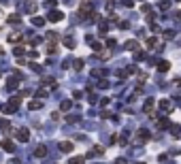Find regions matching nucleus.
I'll list each match as a JSON object with an SVG mask.
<instances>
[{
	"instance_id": "obj_1",
	"label": "nucleus",
	"mask_w": 181,
	"mask_h": 164,
	"mask_svg": "<svg viewBox=\"0 0 181 164\" xmlns=\"http://www.w3.org/2000/svg\"><path fill=\"white\" fill-rule=\"evenodd\" d=\"M17 141L19 143H28L30 141V130L28 128H19L17 130Z\"/></svg>"
},
{
	"instance_id": "obj_2",
	"label": "nucleus",
	"mask_w": 181,
	"mask_h": 164,
	"mask_svg": "<svg viewBox=\"0 0 181 164\" xmlns=\"http://www.w3.org/2000/svg\"><path fill=\"white\" fill-rule=\"evenodd\" d=\"M73 149H75V145H73L70 141H62V143H60V151H64V154H70Z\"/></svg>"
},
{
	"instance_id": "obj_3",
	"label": "nucleus",
	"mask_w": 181,
	"mask_h": 164,
	"mask_svg": "<svg viewBox=\"0 0 181 164\" xmlns=\"http://www.w3.org/2000/svg\"><path fill=\"white\" fill-rule=\"evenodd\" d=\"M62 17H64V13H60V11H49V15H47L49 21H60Z\"/></svg>"
},
{
	"instance_id": "obj_4",
	"label": "nucleus",
	"mask_w": 181,
	"mask_h": 164,
	"mask_svg": "<svg viewBox=\"0 0 181 164\" xmlns=\"http://www.w3.org/2000/svg\"><path fill=\"white\" fill-rule=\"evenodd\" d=\"M0 145H2V149H4V151H9V154H13V151H15V145H13V141H9V139H4Z\"/></svg>"
},
{
	"instance_id": "obj_5",
	"label": "nucleus",
	"mask_w": 181,
	"mask_h": 164,
	"mask_svg": "<svg viewBox=\"0 0 181 164\" xmlns=\"http://www.w3.org/2000/svg\"><path fill=\"white\" fill-rule=\"evenodd\" d=\"M45 156H47V147L45 145H39L34 149V158H45Z\"/></svg>"
},
{
	"instance_id": "obj_6",
	"label": "nucleus",
	"mask_w": 181,
	"mask_h": 164,
	"mask_svg": "<svg viewBox=\"0 0 181 164\" xmlns=\"http://www.w3.org/2000/svg\"><path fill=\"white\" fill-rule=\"evenodd\" d=\"M17 85H19V75H17V77H11V79L6 81V87H9V90H15Z\"/></svg>"
},
{
	"instance_id": "obj_7",
	"label": "nucleus",
	"mask_w": 181,
	"mask_h": 164,
	"mask_svg": "<svg viewBox=\"0 0 181 164\" xmlns=\"http://www.w3.org/2000/svg\"><path fill=\"white\" fill-rule=\"evenodd\" d=\"M168 68H171V62H166V60H164V62H158V71H160V73H166Z\"/></svg>"
},
{
	"instance_id": "obj_8",
	"label": "nucleus",
	"mask_w": 181,
	"mask_h": 164,
	"mask_svg": "<svg viewBox=\"0 0 181 164\" xmlns=\"http://www.w3.org/2000/svg\"><path fill=\"white\" fill-rule=\"evenodd\" d=\"M41 107H43L41 100H32V102H30V111H36V109H41Z\"/></svg>"
},
{
	"instance_id": "obj_9",
	"label": "nucleus",
	"mask_w": 181,
	"mask_h": 164,
	"mask_svg": "<svg viewBox=\"0 0 181 164\" xmlns=\"http://www.w3.org/2000/svg\"><path fill=\"white\" fill-rule=\"evenodd\" d=\"M19 102H21V98H19V96H13V98H11V102H9V105H13V107H15V109H19Z\"/></svg>"
},
{
	"instance_id": "obj_10",
	"label": "nucleus",
	"mask_w": 181,
	"mask_h": 164,
	"mask_svg": "<svg viewBox=\"0 0 181 164\" xmlns=\"http://www.w3.org/2000/svg\"><path fill=\"white\" fill-rule=\"evenodd\" d=\"M70 107H73V102H70V100H62V105H60V109H62V111H68Z\"/></svg>"
},
{
	"instance_id": "obj_11",
	"label": "nucleus",
	"mask_w": 181,
	"mask_h": 164,
	"mask_svg": "<svg viewBox=\"0 0 181 164\" xmlns=\"http://www.w3.org/2000/svg\"><path fill=\"white\" fill-rule=\"evenodd\" d=\"M160 109L168 113V109H171V102H168V100H162V102H160Z\"/></svg>"
},
{
	"instance_id": "obj_12",
	"label": "nucleus",
	"mask_w": 181,
	"mask_h": 164,
	"mask_svg": "<svg viewBox=\"0 0 181 164\" xmlns=\"http://www.w3.org/2000/svg\"><path fill=\"white\" fill-rule=\"evenodd\" d=\"M32 24H34V26H43L45 19H43V17H32Z\"/></svg>"
},
{
	"instance_id": "obj_13",
	"label": "nucleus",
	"mask_w": 181,
	"mask_h": 164,
	"mask_svg": "<svg viewBox=\"0 0 181 164\" xmlns=\"http://www.w3.org/2000/svg\"><path fill=\"white\" fill-rule=\"evenodd\" d=\"M15 111H17V109H15L13 105H6V107H4V113H6V115H11V113H15Z\"/></svg>"
},
{
	"instance_id": "obj_14",
	"label": "nucleus",
	"mask_w": 181,
	"mask_h": 164,
	"mask_svg": "<svg viewBox=\"0 0 181 164\" xmlns=\"http://www.w3.org/2000/svg\"><path fill=\"white\" fill-rule=\"evenodd\" d=\"M126 49H138V43L136 41H128L126 43Z\"/></svg>"
},
{
	"instance_id": "obj_15",
	"label": "nucleus",
	"mask_w": 181,
	"mask_h": 164,
	"mask_svg": "<svg viewBox=\"0 0 181 164\" xmlns=\"http://www.w3.org/2000/svg\"><path fill=\"white\" fill-rule=\"evenodd\" d=\"M81 162H85V156H79V158H73L70 160V164H81Z\"/></svg>"
},
{
	"instance_id": "obj_16",
	"label": "nucleus",
	"mask_w": 181,
	"mask_h": 164,
	"mask_svg": "<svg viewBox=\"0 0 181 164\" xmlns=\"http://www.w3.org/2000/svg\"><path fill=\"white\" fill-rule=\"evenodd\" d=\"M151 107H153V100H151V98H149V100H147V102H145V107H143V109H145V111H147V113H149V111H151Z\"/></svg>"
},
{
	"instance_id": "obj_17",
	"label": "nucleus",
	"mask_w": 181,
	"mask_h": 164,
	"mask_svg": "<svg viewBox=\"0 0 181 164\" xmlns=\"http://www.w3.org/2000/svg\"><path fill=\"white\" fill-rule=\"evenodd\" d=\"M138 136L145 141V139H149V132H147V130H138Z\"/></svg>"
},
{
	"instance_id": "obj_18",
	"label": "nucleus",
	"mask_w": 181,
	"mask_h": 164,
	"mask_svg": "<svg viewBox=\"0 0 181 164\" xmlns=\"http://www.w3.org/2000/svg\"><path fill=\"white\" fill-rule=\"evenodd\" d=\"M156 43H158V39H149V41H147V47H149V49H153V47H156Z\"/></svg>"
},
{
	"instance_id": "obj_19",
	"label": "nucleus",
	"mask_w": 181,
	"mask_h": 164,
	"mask_svg": "<svg viewBox=\"0 0 181 164\" xmlns=\"http://www.w3.org/2000/svg\"><path fill=\"white\" fill-rule=\"evenodd\" d=\"M15 21L19 24V15H11V17H9V24H15Z\"/></svg>"
},
{
	"instance_id": "obj_20",
	"label": "nucleus",
	"mask_w": 181,
	"mask_h": 164,
	"mask_svg": "<svg viewBox=\"0 0 181 164\" xmlns=\"http://www.w3.org/2000/svg\"><path fill=\"white\" fill-rule=\"evenodd\" d=\"M107 30H109V28H107L104 24H100V26H98V32H100V34H107Z\"/></svg>"
},
{
	"instance_id": "obj_21",
	"label": "nucleus",
	"mask_w": 181,
	"mask_h": 164,
	"mask_svg": "<svg viewBox=\"0 0 181 164\" xmlns=\"http://www.w3.org/2000/svg\"><path fill=\"white\" fill-rule=\"evenodd\" d=\"M92 49H94V51H100V49H102V43H92Z\"/></svg>"
},
{
	"instance_id": "obj_22",
	"label": "nucleus",
	"mask_w": 181,
	"mask_h": 164,
	"mask_svg": "<svg viewBox=\"0 0 181 164\" xmlns=\"http://www.w3.org/2000/svg\"><path fill=\"white\" fill-rule=\"evenodd\" d=\"M173 36H175L173 30H166V32H164V39H173Z\"/></svg>"
},
{
	"instance_id": "obj_23",
	"label": "nucleus",
	"mask_w": 181,
	"mask_h": 164,
	"mask_svg": "<svg viewBox=\"0 0 181 164\" xmlns=\"http://www.w3.org/2000/svg\"><path fill=\"white\" fill-rule=\"evenodd\" d=\"M13 53H15V55H21V53H24V47H15Z\"/></svg>"
},
{
	"instance_id": "obj_24",
	"label": "nucleus",
	"mask_w": 181,
	"mask_h": 164,
	"mask_svg": "<svg viewBox=\"0 0 181 164\" xmlns=\"http://www.w3.org/2000/svg\"><path fill=\"white\" fill-rule=\"evenodd\" d=\"M75 68L81 71V68H83V62H81V60H75Z\"/></svg>"
},
{
	"instance_id": "obj_25",
	"label": "nucleus",
	"mask_w": 181,
	"mask_h": 164,
	"mask_svg": "<svg viewBox=\"0 0 181 164\" xmlns=\"http://www.w3.org/2000/svg\"><path fill=\"white\" fill-rule=\"evenodd\" d=\"M179 134H181L179 126H173V136H179Z\"/></svg>"
},
{
	"instance_id": "obj_26",
	"label": "nucleus",
	"mask_w": 181,
	"mask_h": 164,
	"mask_svg": "<svg viewBox=\"0 0 181 164\" xmlns=\"http://www.w3.org/2000/svg\"><path fill=\"white\" fill-rule=\"evenodd\" d=\"M64 45H66L68 49H75V43H73V41H66V43H64Z\"/></svg>"
},
{
	"instance_id": "obj_27",
	"label": "nucleus",
	"mask_w": 181,
	"mask_h": 164,
	"mask_svg": "<svg viewBox=\"0 0 181 164\" xmlns=\"http://www.w3.org/2000/svg\"><path fill=\"white\" fill-rule=\"evenodd\" d=\"M115 164H128V162H126L124 158H117V160H115Z\"/></svg>"
},
{
	"instance_id": "obj_28",
	"label": "nucleus",
	"mask_w": 181,
	"mask_h": 164,
	"mask_svg": "<svg viewBox=\"0 0 181 164\" xmlns=\"http://www.w3.org/2000/svg\"><path fill=\"white\" fill-rule=\"evenodd\" d=\"M134 164H145V162H134Z\"/></svg>"
}]
</instances>
